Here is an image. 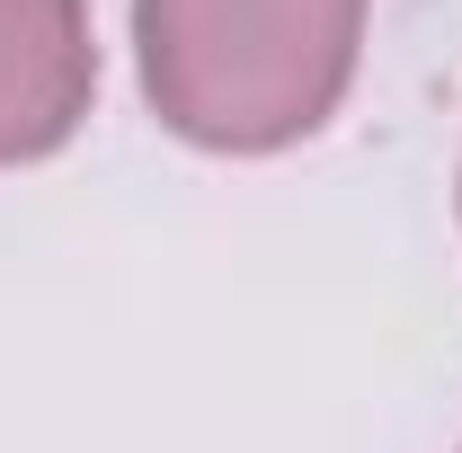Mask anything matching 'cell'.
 <instances>
[{"instance_id": "6da1fadb", "label": "cell", "mask_w": 462, "mask_h": 453, "mask_svg": "<svg viewBox=\"0 0 462 453\" xmlns=\"http://www.w3.org/2000/svg\"><path fill=\"white\" fill-rule=\"evenodd\" d=\"M143 98L205 152H285L338 116L365 0H134Z\"/></svg>"}, {"instance_id": "7a4b0ae2", "label": "cell", "mask_w": 462, "mask_h": 453, "mask_svg": "<svg viewBox=\"0 0 462 453\" xmlns=\"http://www.w3.org/2000/svg\"><path fill=\"white\" fill-rule=\"evenodd\" d=\"M89 0H0V170L62 152L89 116Z\"/></svg>"}]
</instances>
